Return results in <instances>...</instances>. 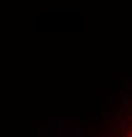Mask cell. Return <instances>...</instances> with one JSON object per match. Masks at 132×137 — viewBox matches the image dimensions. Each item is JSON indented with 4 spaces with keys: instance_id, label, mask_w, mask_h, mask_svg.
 I'll return each mask as SVG.
<instances>
[]
</instances>
